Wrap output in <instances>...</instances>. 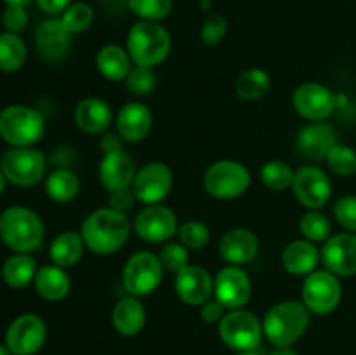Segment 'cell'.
Masks as SVG:
<instances>
[{"instance_id": "cell-1", "label": "cell", "mask_w": 356, "mask_h": 355, "mask_svg": "<svg viewBox=\"0 0 356 355\" xmlns=\"http://www.w3.org/2000/svg\"><path fill=\"white\" fill-rule=\"evenodd\" d=\"M80 235L87 249L99 256L117 253L131 235V223L127 216L111 207L96 209L83 219Z\"/></svg>"}, {"instance_id": "cell-2", "label": "cell", "mask_w": 356, "mask_h": 355, "mask_svg": "<svg viewBox=\"0 0 356 355\" xmlns=\"http://www.w3.org/2000/svg\"><path fill=\"white\" fill-rule=\"evenodd\" d=\"M44 221L24 205H13L0 214V239L14 253L30 254L44 242Z\"/></svg>"}, {"instance_id": "cell-3", "label": "cell", "mask_w": 356, "mask_h": 355, "mask_svg": "<svg viewBox=\"0 0 356 355\" xmlns=\"http://www.w3.org/2000/svg\"><path fill=\"white\" fill-rule=\"evenodd\" d=\"M309 310L302 301L287 299L277 303L263 319V333L277 348L291 347L306 333L309 326Z\"/></svg>"}, {"instance_id": "cell-4", "label": "cell", "mask_w": 356, "mask_h": 355, "mask_svg": "<svg viewBox=\"0 0 356 355\" xmlns=\"http://www.w3.org/2000/svg\"><path fill=\"white\" fill-rule=\"evenodd\" d=\"M170 47L172 40L169 31L156 21L141 19L129 30L127 52L134 65L153 68L165 61Z\"/></svg>"}, {"instance_id": "cell-5", "label": "cell", "mask_w": 356, "mask_h": 355, "mask_svg": "<svg viewBox=\"0 0 356 355\" xmlns=\"http://www.w3.org/2000/svg\"><path fill=\"white\" fill-rule=\"evenodd\" d=\"M45 134L40 111L26 104H10L0 111V136L10 146H33Z\"/></svg>"}, {"instance_id": "cell-6", "label": "cell", "mask_w": 356, "mask_h": 355, "mask_svg": "<svg viewBox=\"0 0 356 355\" xmlns=\"http://www.w3.org/2000/svg\"><path fill=\"white\" fill-rule=\"evenodd\" d=\"M45 155L33 146H10L0 159V171L16 187H33L45 176Z\"/></svg>"}, {"instance_id": "cell-7", "label": "cell", "mask_w": 356, "mask_h": 355, "mask_svg": "<svg viewBox=\"0 0 356 355\" xmlns=\"http://www.w3.org/2000/svg\"><path fill=\"white\" fill-rule=\"evenodd\" d=\"M250 187V173L236 160H218L204 174V188L209 195L232 200L245 194Z\"/></svg>"}, {"instance_id": "cell-8", "label": "cell", "mask_w": 356, "mask_h": 355, "mask_svg": "<svg viewBox=\"0 0 356 355\" xmlns=\"http://www.w3.org/2000/svg\"><path fill=\"white\" fill-rule=\"evenodd\" d=\"M219 338L236 352H252L263 338V322L243 308L229 310L219 322Z\"/></svg>"}, {"instance_id": "cell-9", "label": "cell", "mask_w": 356, "mask_h": 355, "mask_svg": "<svg viewBox=\"0 0 356 355\" xmlns=\"http://www.w3.org/2000/svg\"><path fill=\"white\" fill-rule=\"evenodd\" d=\"M163 265L159 254L152 251L134 253L125 263L122 271V282L131 296H146L155 291L163 278Z\"/></svg>"}, {"instance_id": "cell-10", "label": "cell", "mask_w": 356, "mask_h": 355, "mask_svg": "<svg viewBox=\"0 0 356 355\" xmlns=\"http://www.w3.org/2000/svg\"><path fill=\"white\" fill-rule=\"evenodd\" d=\"M302 303L316 315H327L339 306L343 287L337 275L329 270H315L306 275L302 284Z\"/></svg>"}, {"instance_id": "cell-11", "label": "cell", "mask_w": 356, "mask_h": 355, "mask_svg": "<svg viewBox=\"0 0 356 355\" xmlns=\"http://www.w3.org/2000/svg\"><path fill=\"white\" fill-rule=\"evenodd\" d=\"M174 176L172 171L163 162H148L138 169L134 181H132V190L136 198L146 205L160 204L169 197L172 190Z\"/></svg>"}, {"instance_id": "cell-12", "label": "cell", "mask_w": 356, "mask_h": 355, "mask_svg": "<svg viewBox=\"0 0 356 355\" xmlns=\"http://www.w3.org/2000/svg\"><path fill=\"white\" fill-rule=\"evenodd\" d=\"M47 340L45 322L35 313L16 317L7 327L6 345L13 355H33L44 347Z\"/></svg>"}, {"instance_id": "cell-13", "label": "cell", "mask_w": 356, "mask_h": 355, "mask_svg": "<svg viewBox=\"0 0 356 355\" xmlns=\"http://www.w3.org/2000/svg\"><path fill=\"white\" fill-rule=\"evenodd\" d=\"M134 230L139 239L149 244H162L177 235L179 223L170 207L162 204L146 205L134 219Z\"/></svg>"}, {"instance_id": "cell-14", "label": "cell", "mask_w": 356, "mask_h": 355, "mask_svg": "<svg viewBox=\"0 0 356 355\" xmlns=\"http://www.w3.org/2000/svg\"><path fill=\"white\" fill-rule=\"evenodd\" d=\"M292 104L301 117L323 122L337 108V96L320 82H305L292 94Z\"/></svg>"}, {"instance_id": "cell-15", "label": "cell", "mask_w": 356, "mask_h": 355, "mask_svg": "<svg viewBox=\"0 0 356 355\" xmlns=\"http://www.w3.org/2000/svg\"><path fill=\"white\" fill-rule=\"evenodd\" d=\"M252 294V282L242 267L228 265L214 278V296L225 308H243Z\"/></svg>"}, {"instance_id": "cell-16", "label": "cell", "mask_w": 356, "mask_h": 355, "mask_svg": "<svg viewBox=\"0 0 356 355\" xmlns=\"http://www.w3.org/2000/svg\"><path fill=\"white\" fill-rule=\"evenodd\" d=\"M294 194L298 200L308 209H322L332 197V183L325 171L316 166H305L296 171Z\"/></svg>"}, {"instance_id": "cell-17", "label": "cell", "mask_w": 356, "mask_h": 355, "mask_svg": "<svg viewBox=\"0 0 356 355\" xmlns=\"http://www.w3.org/2000/svg\"><path fill=\"white\" fill-rule=\"evenodd\" d=\"M325 270L337 277L356 275V233H337L323 242L320 251Z\"/></svg>"}, {"instance_id": "cell-18", "label": "cell", "mask_w": 356, "mask_h": 355, "mask_svg": "<svg viewBox=\"0 0 356 355\" xmlns=\"http://www.w3.org/2000/svg\"><path fill=\"white\" fill-rule=\"evenodd\" d=\"M174 287H176L177 296L186 305L202 306L214 294V278L205 268L198 265H188L186 268L176 274Z\"/></svg>"}, {"instance_id": "cell-19", "label": "cell", "mask_w": 356, "mask_h": 355, "mask_svg": "<svg viewBox=\"0 0 356 355\" xmlns=\"http://www.w3.org/2000/svg\"><path fill=\"white\" fill-rule=\"evenodd\" d=\"M35 45L45 61H59L72 47V33L63 26L61 19L51 17L42 21L35 30Z\"/></svg>"}, {"instance_id": "cell-20", "label": "cell", "mask_w": 356, "mask_h": 355, "mask_svg": "<svg viewBox=\"0 0 356 355\" xmlns=\"http://www.w3.org/2000/svg\"><path fill=\"white\" fill-rule=\"evenodd\" d=\"M136 173L138 169L134 159L124 150L104 153L99 164V181L108 191L132 187Z\"/></svg>"}, {"instance_id": "cell-21", "label": "cell", "mask_w": 356, "mask_h": 355, "mask_svg": "<svg viewBox=\"0 0 356 355\" xmlns=\"http://www.w3.org/2000/svg\"><path fill=\"white\" fill-rule=\"evenodd\" d=\"M117 132L124 141L139 143L149 134L153 127V115L146 104L131 101L124 104L117 115Z\"/></svg>"}, {"instance_id": "cell-22", "label": "cell", "mask_w": 356, "mask_h": 355, "mask_svg": "<svg viewBox=\"0 0 356 355\" xmlns=\"http://www.w3.org/2000/svg\"><path fill=\"white\" fill-rule=\"evenodd\" d=\"M259 251L256 233L247 228H233L219 240V254L228 265L242 267L250 263Z\"/></svg>"}, {"instance_id": "cell-23", "label": "cell", "mask_w": 356, "mask_h": 355, "mask_svg": "<svg viewBox=\"0 0 356 355\" xmlns=\"http://www.w3.org/2000/svg\"><path fill=\"white\" fill-rule=\"evenodd\" d=\"M336 145V129L325 122H312L299 131L298 148L309 160H325Z\"/></svg>"}, {"instance_id": "cell-24", "label": "cell", "mask_w": 356, "mask_h": 355, "mask_svg": "<svg viewBox=\"0 0 356 355\" xmlns=\"http://www.w3.org/2000/svg\"><path fill=\"white\" fill-rule=\"evenodd\" d=\"M113 120V111L99 97H86L75 108V124L86 134H104Z\"/></svg>"}, {"instance_id": "cell-25", "label": "cell", "mask_w": 356, "mask_h": 355, "mask_svg": "<svg viewBox=\"0 0 356 355\" xmlns=\"http://www.w3.org/2000/svg\"><path fill=\"white\" fill-rule=\"evenodd\" d=\"M320 261L322 258H320L318 247L306 239L287 244L282 253V265H284L285 271L291 275H298V277L315 271Z\"/></svg>"}, {"instance_id": "cell-26", "label": "cell", "mask_w": 356, "mask_h": 355, "mask_svg": "<svg viewBox=\"0 0 356 355\" xmlns=\"http://www.w3.org/2000/svg\"><path fill=\"white\" fill-rule=\"evenodd\" d=\"M111 322L122 336H136L141 333L146 324L145 305L136 296L120 299L111 313Z\"/></svg>"}, {"instance_id": "cell-27", "label": "cell", "mask_w": 356, "mask_h": 355, "mask_svg": "<svg viewBox=\"0 0 356 355\" xmlns=\"http://www.w3.org/2000/svg\"><path fill=\"white\" fill-rule=\"evenodd\" d=\"M33 284L37 294L47 301H61L68 296L72 287L68 274L58 265H45L38 268Z\"/></svg>"}, {"instance_id": "cell-28", "label": "cell", "mask_w": 356, "mask_h": 355, "mask_svg": "<svg viewBox=\"0 0 356 355\" xmlns=\"http://www.w3.org/2000/svg\"><path fill=\"white\" fill-rule=\"evenodd\" d=\"M96 66L104 79L120 82L127 79L132 68V59L127 49L117 44H108L101 47L96 54Z\"/></svg>"}, {"instance_id": "cell-29", "label": "cell", "mask_w": 356, "mask_h": 355, "mask_svg": "<svg viewBox=\"0 0 356 355\" xmlns=\"http://www.w3.org/2000/svg\"><path fill=\"white\" fill-rule=\"evenodd\" d=\"M86 244L80 233L76 232H63L56 237L49 247V256L52 265H58L61 268H72L82 260Z\"/></svg>"}, {"instance_id": "cell-30", "label": "cell", "mask_w": 356, "mask_h": 355, "mask_svg": "<svg viewBox=\"0 0 356 355\" xmlns=\"http://www.w3.org/2000/svg\"><path fill=\"white\" fill-rule=\"evenodd\" d=\"M37 270V263L30 254L16 253L7 258L6 263L2 265V278L10 287L21 289L35 281Z\"/></svg>"}, {"instance_id": "cell-31", "label": "cell", "mask_w": 356, "mask_h": 355, "mask_svg": "<svg viewBox=\"0 0 356 355\" xmlns=\"http://www.w3.org/2000/svg\"><path fill=\"white\" fill-rule=\"evenodd\" d=\"M79 191L80 180L72 169H66V167L52 171L45 180V194L49 195L51 200L58 202V204L72 202L79 195Z\"/></svg>"}, {"instance_id": "cell-32", "label": "cell", "mask_w": 356, "mask_h": 355, "mask_svg": "<svg viewBox=\"0 0 356 355\" xmlns=\"http://www.w3.org/2000/svg\"><path fill=\"white\" fill-rule=\"evenodd\" d=\"M271 89V77L263 68H249L235 82V93L245 101H257Z\"/></svg>"}, {"instance_id": "cell-33", "label": "cell", "mask_w": 356, "mask_h": 355, "mask_svg": "<svg viewBox=\"0 0 356 355\" xmlns=\"http://www.w3.org/2000/svg\"><path fill=\"white\" fill-rule=\"evenodd\" d=\"M26 61V44L17 33H0V70L14 73L23 68Z\"/></svg>"}, {"instance_id": "cell-34", "label": "cell", "mask_w": 356, "mask_h": 355, "mask_svg": "<svg viewBox=\"0 0 356 355\" xmlns=\"http://www.w3.org/2000/svg\"><path fill=\"white\" fill-rule=\"evenodd\" d=\"M299 232L313 244L327 242L332 237V225H330V219L318 209H309L299 219Z\"/></svg>"}, {"instance_id": "cell-35", "label": "cell", "mask_w": 356, "mask_h": 355, "mask_svg": "<svg viewBox=\"0 0 356 355\" xmlns=\"http://www.w3.org/2000/svg\"><path fill=\"white\" fill-rule=\"evenodd\" d=\"M296 173L285 160H270L261 167V181L273 191H284L294 183Z\"/></svg>"}, {"instance_id": "cell-36", "label": "cell", "mask_w": 356, "mask_h": 355, "mask_svg": "<svg viewBox=\"0 0 356 355\" xmlns=\"http://www.w3.org/2000/svg\"><path fill=\"white\" fill-rule=\"evenodd\" d=\"M59 19H61L63 26H65L72 35L82 33V31H86L87 28L92 24L94 9L86 2L70 3Z\"/></svg>"}, {"instance_id": "cell-37", "label": "cell", "mask_w": 356, "mask_h": 355, "mask_svg": "<svg viewBox=\"0 0 356 355\" xmlns=\"http://www.w3.org/2000/svg\"><path fill=\"white\" fill-rule=\"evenodd\" d=\"M327 166L334 174L343 178H350L356 174V150L348 145L337 143L329 152L325 159Z\"/></svg>"}, {"instance_id": "cell-38", "label": "cell", "mask_w": 356, "mask_h": 355, "mask_svg": "<svg viewBox=\"0 0 356 355\" xmlns=\"http://www.w3.org/2000/svg\"><path fill=\"white\" fill-rule=\"evenodd\" d=\"M177 235H179V242L184 247L193 251L204 249L205 246L211 240V230L205 223L197 221V219H188V221L181 223L179 230H177Z\"/></svg>"}, {"instance_id": "cell-39", "label": "cell", "mask_w": 356, "mask_h": 355, "mask_svg": "<svg viewBox=\"0 0 356 355\" xmlns=\"http://www.w3.org/2000/svg\"><path fill=\"white\" fill-rule=\"evenodd\" d=\"M129 9L145 21L165 19L172 10V0H127Z\"/></svg>"}, {"instance_id": "cell-40", "label": "cell", "mask_w": 356, "mask_h": 355, "mask_svg": "<svg viewBox=\"0 0 356 355\" xmlns=\"http://www.w3.org/2000/svg\"><path fill=\"white\" fill-rule=\"evenodd\" d=\"M125 86H127L129 93H132L134 96H148L156 86L155 72L148 66L134 65L125 79Z\"/></svg>"}, {"instance_id": "cell-41", "label": "cell", "mask_w": 356, "mask_h": 355, "mask_svg": "<svg viewBox=\"0 0 356 355\" xmlns=\"http://www.w3.org/2000/svg\"><path fill=\"white\" fill-rule=\"evenodd\" d=\"M160 261H162L163 268L169 271H181L186 268L188 261H190V254H188V247H184L181 242H167L165 246L160 249L159 253Z\"/></svg>"}, {"instance_id": "cell-42", "label": "cell", "mask_w": 356, "mask_h": 355, "mask_svg": "<svg viewBox=\"0 0 356 355\" xmlns=\"http://www.w3.org/2000/svg\"><path fill=\"white\" fill-rule=\"evenodd\" d=\"M228 31V23L221 14H209L200 30V38L205 45H218Z\"/></svg>"}, {"instance_id": "cell-43", "label": "cell", "mask_w": 356, "mask_h": 355, "mask_svg": "<svg viewBox=\"0 0 356 355\" xmlns=\"http://www.w3.org/2000/svg\"><path fill=\"white\" fill-rule=\"evenodd\" d=\"M334 218L346 232L356 233V195L341 197L334 204Z\"/></svg>"}, {"instance_id": "cell-44", "label": "cell", "mask_w": 356, "mask_h": 355, "mask_svg": "<svg viewBox=\"0 0 356 355\" xmlns=\"http://www.w3.org/2000/svg\"><path fill=\"white\" fill-rule=\"evenodd\" d=\"M2 23L6 31L19 35L28 24V13L24 6H7L2 14Z\"/></svg>"}, {"instance_id": "cell-45", "label": "cell", "mask_w": 356, "mask_h": 355, "mask_svg": "<svg viewBox=\"0 0 356 355\" xmlns=\"http://www.w3.org/2000/svg\"><path fill=\"white\" fill-rule=\"evenodd\" d=\"M136 200H138V198H136V194L134 190H132V187L120 188V190L110 191V197H108V207L124 212L127 211V209H131Z\"/></svg>"}, {"instance_id": "cell-46", "label": "cell", "mask_w": 356, "mask_h": 355, "mask_svg": "<svg viewBox=\"0 0 356 355\" xmlns=\"http://www.w3.org/2000/svg\"><path fill=\"white\" fill-rule=\"evenodd\" d=\"M200 317L207 324L221 322V319L225 317V306L218 299H209L207 303L200 306Z\"/></svg>"}, {"instance_id": "cell-47", "label": "cell", "mask_w": 356, "mask_h": 355, "mask_svg": "<svg viewBox=\"0 0 356 355\" xmlns=\"http://www.w3.org/2000/svg\"><path fill=\"white\" fill-rule=\"evenodd\" d=\"M35 2L45 14H51V16L63 14L70 6V0H35Z\"/></svg>"}, {"instance_id": "cell-48", "label": "cell", "mask_w": 356, "mask_h": 355, "mask_svg": "<svg viewBox=\"0 0 356 355\" xmlns=\"http://www.w3.org/2000/svg\"><path fill=\"white\" fill-rule=\"evenodd\" d=\"M122 141H124V139L118 136V132H104L99 143L101 150H103V155L104 153H111V152H117V150H122Z\"/></svg>"}, {"instance_id": "cell-49", "label": "cell", "mask_w": 356, "mask_h": 355, "mask_svg": "<svg viewBox=\"0 0 356 355\" xmlns=\"http://www.w3.org/2000/svg\"><path fill=\"white\" fill-rule=\"evenodd\" d=\"M271 355H298V354H296L294 350H291L289 347H284V348H277Z\"/></svg>"}, {"instance_id": "cell-50", "label": "cell", "mask_w": 356, "mask_h": 355, "mask_svg": "<svg viewBox=\"0 0 356 355\" xmlns=\"http://www.w3.org/2000/svg\"><path fill=\"white\" fill-rule=\"evenodd\" d=\"M3 2H6L7 6H26L30 0H3Z\"/></svg>"}, {"instance_id": "cell-51", "label": "cell", "mask_w": 356, "mask_h": 355, "mask_svg": "<svg viewBox=\"0 0 356 355\" xmlns=\"http://www.w3.org/2000/svg\"><path fill=\"white\" fill-rule=\"evenodd\" d=\"M6 176H3V173L0 171V195L3 194V190H6Z\"/></svg>"}, {"instance_id": "cell-52", "label": "cell", "mask_w": 356, "mask_h": 355, "mask_svg": "<svg viewBox=\"0 0 356 355\" xmlns=\"http://www.w3.org/2000/svg\"><path fill=\"white\" fill-rule=\"evenodd\" d=\"M0 355H10V350L7 348V345L0 343Z\"/></svg>"}, {"instance_id": "cell-53", "label": "cell", "mask_w": 356, "mask_h": 355, "mask_svg": "<svg viewBox=\"0 0 356 355\" xmlns=\"http://www.w3.org/2000/svg\"><path fill=\"white\" fill-rule=\"evenodd\" d=\"M202 9H211V0H202Z\"/></svg>"}, {"instance_id": "cell-54", "label": "cell", "mask_w": 356, "mask_h": 355, "mask_svg": "<svg viewBox=\"0 0 356 355\" xmlns=\"http://www.w3.org/2000/svg\"><path fill=\"white\" fill-rule=\"evenodd\" d=\"M236 355H259V354H256V352H238V354Z\"/></svg>"}, {"instance_id": "cell-55", "label": "cell", "mask_w": 356, "mask_h": 355, "mask_svg": "<svg viewBox=\"0 0 356 355\" xmlns=\"http://www.w3.org/2000/svg\"><path fill=\"white\" fill-rule=\"evenodd\" d=\"M101 2H103V0H101Z\"/></svg>"}]
</instances>
